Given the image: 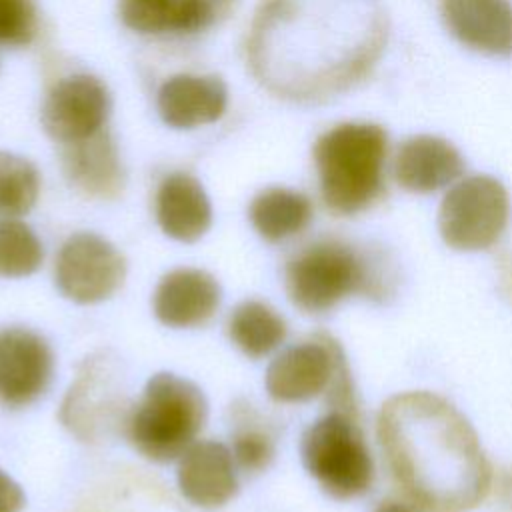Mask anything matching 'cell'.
<instances>
[{
  "label": "cell",
  "mask_w": 512,
  "mask_h": 512,
  "mask_svg": "<svg viewBox=\"0 0 512 512\" xmlns=\"http://www.w3.org/2000/svg\"><path fill=\"white\" fill-rule=\"evenodd\" d=\"M508 212V194L498 180L470 176L444 196L438 228L444 242L454 250H484L504 232Z\"/></svg>",
  "instance_id": "cell-6"
},
{
  "label": "cell",
  "mask_w": 512,
  "mask_h": 512,
  "mask_svg": "<svg viewBox=\"0 0 512 512\" xmlns=\"http://www.w3.org/2000/svg\"><path fill=\"white\" fill-rule=\"evenodd\" d=\"M64 156L68 178L88 194L112 196L122 184L116 150L106 134L96 132L86 140L68 144Z\"/></svg>",
  "instance_id": "cell-18"
},
{
  "label": "cell",
  "mask_w": 512,
  "mask_h": 512,
  "mask_svg": "<svg viewBox=\"0 0 512 512\" xmlns=\"http://www.w3.org/2000/svg\"><path fill=\"white\" fill-rule=\"evenodd\" d=\"M40 192V176L22 156L0 152V216L14 218L32 210Z\"/></svg>",
  "instance_id": "cell-21"
},
{
  "label": "cell",
  "mask_w": 512,
  "mask_h": 512,
  "mask_svg": "<svg viewBox=\"0 0 512 512\" xmlns=\"http://www.w3.org/2000/svg\"><path fill=\"white\" fill-rule=\"evenodd\" d=\"M388 136L376 124H340L318 138L314 162L324 204L336 214L368 208L384 188Z\"/></svg>",
  "instance_id": "cell-2"
},
{
  "label": "cell",
  "mask_w": 512,
  "mask_h": 512,
  "mask_svg": "<svg viewBox=\"0 0 512 512\" xmlns=\"http://www.w3.org/2000/svg\"><path fill=\"white\" fill-rule=\"evenodd\" d=\"M284 280L292 304L308 314L326 312L346 296L366 292L372 282L362 256L336 240L298 252L286 264Z\"/></svg>",
  "instance_id": "cell-5"
},
{
  "label": "cell",
  "mask_w": 512,
  "mask_h": 512,
  "mask_svg": "<svg viewBox=\"0 0 512 512\" xmlns=\"http://www.w3.org/2000/svg\"><path fill=\"white\" fill-rule=\"evenodd\" d=\"M24 506L22 488L0 470V512H20Z\"/></svg>",
  "instance_id": "cell-25"
},
{
  "label": "cell",
  "mask_w": 512,
  "mask_h": 512,
  "mask_svg": "<svg viewBox=\"0 0 512 512\" xmlns=\"http://www.w3.org/2000/svg\"><path fill=\"white\" fill-rule=\"evenodd\" d=\"M232 342L250 358H262L286 338L284 318L264 302L246 300L238 304L228 320Z\"/></svg>",
  "instance_id": "cell-20"
},
{
  "label": "cell",
  "mask_w": 512,
  "mask_h": 512,
  "mask_svg": "<svg viewBox=\"0 0 512 512\" xmlns=\"http://www.w3.org/2000/svg\"><path fill=\"white\" fill-rule=\"evenodd\" d=\"M110 112L106 86L88 74L62 78L46 96L42 126L52 140L74 144L100 132Z\"/></svg>",
  "instance_id": "cell-8"
},
{
  "label": "cell",
  "mask_w": 512,
  "mask_h": 512,
  "mask_svg": "<svg viewBox=\"0 0 512 512\" xmlns=\"http://www.w3.org/2000/svg\"><path fill=\"white\" fill-rule=\"evenodd\" d=\"M256 232L268 242L300 234L312 220L310 200L290 188H266L254 196L248 210Z\"/></svg>",
  "instance_id": "cell-19"
},
{
  "label": "cell",
  "mask_w": 512,
  "mask_h": 512,
  "mask_svg": "<svg viewBox=\"0 0 512 512\" xmlns=\"http://www.w3.org/2000/svg\"><path fill=\"white\" fill-rule=\"evenodd\" d=\"M220 284L198 268H178L168 272L154 290V314L170 328L200 326L210 320L220 306Z\"/></svg>",
  "instance_id": "cell-11"
},
{
  "label": "cell",
  "mask_w": 512,
  "mask_h": 512,
  "mask_svg": "<svg viewBox=\"0 0 512 512\" xmlns=\"http://www.w3.org/2000/svg\"><path fill=\"white\" fill-rule=\"evenodd\" d=\"M392 476L430 512H466L488 492L490 464L470 422L430 392L392 396L378 416Z\"/></svg>",
  "instance_id": "cell-1"
},
{
  "label": "cell",
  "mask_w": 512,
  "mask_h": 512,
  "mask_svg": "<svg viewBox=\"0 0 512 512\" xmlns=\"http://www.w3.org/2000/svg\"><path fill=\"white\" fill-rule=\"evenodd\" d=\"M228 102L226 84L218 76L178 74L158 90V112L172 128H196L216 122Z\"/></svg>",
  "instance_id": "cell-14"
},
{
  "label": "cell",
  "mask_w": 512,
  "mask_h": 512,
  "mask_svg": "<svg viewBox=\"0 0 512 512\" xmlns=\"http://www.w3.org/2000/svg\"><path fill=\"white\" fill-rule=\"evenodd\" d=\"M54 374L48 342L26 328L0 330V402L20 408L40 398Z\"/></svg>",
  "instance_id": "cell-10"
},
{
  "label": "cell",
  "mask_w": 512,
  "mask_h": 512,
  "mask_svg": "<svg viewBox=\"0 0 512 512\" xmlns=\"http://www.w3.org/2000/svg\"><path fill=\"white\" fill-rule=\"evenodd\" d=\"M180 492L196 506L216 508L238 490L232 452L214 440L194 442L178 464Z\"/></svg>",
  "instance_id": "cell-13"
},
{
  "label": "cell",
  "mask_w": 512,
  "mask_h": 512,
  "mask_svg": "<svg viewBox=\"0 0 512 512\" xmlns=\"http://www.w3.org/2000/svg\"><path fill=\"white\" fill-rule=\"evenodd\" d=\"M342 356L330 336H316L280 352L266 370V390L276 402H306L324 392Z\"/></svg>",
  "instance_id": "cell-9"
},
{
  "label": "cell",
  "mask_w": 512,
  "mask_h": 512,
  "mask_svg": "<svg viewBox=\"0 0 512 512\" xmlns=\"http://www.w3.org/2000/svg\"><path fill=\"white\" fill-rule=\"evenodd\" d=\"M122 22L136 32H196L216 16L214 0H118Z\"/></svg>",
  "instance_id": "cell-17"
},
{
  "label": "cell",
  "mask_w": 512,
  "mask_h": 512,
  "mask_svg": "<svg viewBox=\"0 0 512 512\" xmlns=\"http://www.w3.org/2000/svg\"><path fill=\"white\" fill-rule=\"evenodd\" d=\"M448 30L468 48L494 54H512L510 0H440Z\"/></svg>",
  "instance_id": "cell-12"
},
{
  "label": "cell",
  "mask_w": 512,
  "mask_h": 512,
  "mask_svg": "<svg viewBox=\"0 0 512 512\" xmlns=\"http://www.w3.org/2000/svg\"><path fill=\"white\" fill-rule=\"evenodd\" d=\"M156 218L170 238L196 242L212 224V206L202 184L194 176L174 172L166 176L158 188Z\"/></svg>",
  "instance_id": "cell-16"
},
{
  "label": "cell",
  "mask_w": 512,
  "mask_h": 512,
  "mask_svg": "<svg viewBox=\"0 0 512 512\" xmlns=\"http://www.w3.org/2000/svg\"><path fill=\"white\" fill-rule=\"evenodd\" d=\"M44 258L42 242L34 230L16 220L0 218V276L22 278L34 274Z\"/></svg>",
  "instance_id": "cell-22"
},
{
  "label": "cell",
  "mask_w": 512,
  "mask_h": 512,
  "mask_svg": "<svg viewBox=\"0 0 512 512\" xmlns=\"http://www.w3.org/2000/svg\"><path fill=\"white\" fill-rule=\"evenodd\" d=\"M208 418L202 390L176 374L152 376L126 420L132 446L154 462L180 458L196 440Z\"/></svg>",
  "instance_id": "cell-3"
},
{
  "label": "cell",
  "mask_w": 512,
  "mask_h": 512,
  "mask_svg": "<svg viewBox=\"0 0 512 512\" xmlns=\"http://www.w3.org/2000/svg\"><path fill=\"white\" fill-rule=\"evenodd\" d=\"M234 460L248 472L264 470L272 456L274 444L266 432L260 428H242L234 434Z\"/></svg>",
  "instance_id": "cell-24"
},
{
  "label": "cell",
  "mask_w": 512,
  "mask_h": 512,
  "mask_svg": "<svg viewBox=\"0 0 512 512\" xmlns=\"http://www.w3.org/2000/svg\"><path fill=\"white\" fill-rule=\"evenodd\" d=\"M124 276V256L92 232L72 234L62 244L54 268L58 290L78 304L106 300L122 286Z\"/></svg>",
  "instance_id": "cell-7"
},
{
  "label": "cell",
  "mask_w": 512,
  "mask_h": 512,
  "mask_svg": "<svg viewBox=\"0 0 512 512\" xmlns=\"http://www.w3.org/2000/svg\"><path fill=\"white\" fill-rule=\"evenodd\" d=\"M36 30V14L30 0H0V42L28 44Z\"/></svg>",
  "instance_id": "cell-23"
},
{
  "label": "cell",
  "mask_w": 512,
  "mask_h": 512,
  "mask_svg": "<svg viewBox=\"0 0 512 512\" xmlns=\"http://www.w3.org/2000/svg\"><path fill=\"white\" fill-rule=\"evenodd\" d=\"M464 170L460 152L436 136L406 140L394 160L396 182L410 192L428 194L454 182Z\"/></svg>",
  "instance_id": "cell-15"
},
{
  "label": "cell",
  "mask_w": 512,
  "mask_h": 512,
  "mask_svg": "<svg viewBox=\"0 0 512 512\" xmlns=\"http://www.w3.org/2000/svg\"><path fill=\"white\" fill-rule=\"evenodd\" d=\"M302 462L320 488L336 500L362 496L374 480V464L364 436L350 414L330 412L302 436Z\"/></svg>",
  "instance_id": "cell-4"
},
{
  "label": "cell",
  "mask_w": 512,
  "mask_h": 512,
  "mask_svg": "<svg viewBox=\"0 0 512 512\" xmlns=\"http://www.w3.org/2000/svg\"><path fill=\"white\" fill-rule=\"evenodd\" d=\"M374 512H416V510L410 508L408 504H402L396 500H386V502H380Z\"/></svg>",
  "instance_id": "cell-26"
}]
</instances>
